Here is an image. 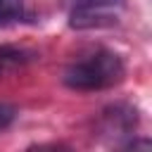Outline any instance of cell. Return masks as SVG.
I'll use <instances>...</instances> for the list:
<instances>
[{"instance_id":"5b68a950","label":"cell","mask_w":152,"mask_h":152,"mask_svg":"<svg viewBox=\"0 0 152 152\" xmlns=\"http://www.w3.org/2000/svg\"><path fill=\"white\" fill-rule=\"evenodd\" d=\"M14 116H17V109H14L12 104L0 102V128H7V126L14 121Z\"/></svg>"},{"instance_id":"7a4b0ae2","label":"cell","mask_w":152,"mask_h":152,"mask_svg":"<svg viewBox=\"0 0 152 152\" xmlns=\"http://www.w3.org/2000/svg\"><path fill=\"white\" fill-rule=\"evenodd\" d=\"M126 10V0H71L69 26L76 31L102 28L119 21V14Z\"/></svg>"},{"instance_id":"277c9868","label":"cell","mask_w":152,"mask_h":152,"mask_svg":"<svg viewBox=\"0 0 152 152\" xmlns=\"http://www.w3.org/2000/svg\"><path fill=\"white\" fill-rule=\"evenodd\" d=\"M28 17V2L26 0H0V26L21 21Z\"/></svg>"},{"instance_id":"6da1fadb","label":"cell","mask_w":152,"mask_h":152,"mask_svg":"<svg viewBox=\"0 0 152 152\" xmlns=\"http://www.w3.org/2000/svg\"><path fill=\"white\" fill-rule=\"evenodd\" d=\"M126 66L116 52L97 50L74 62L64 71V83L74 90H102L124 81Z\"/></svg>"},{"instance_id":"3957f363","label":"cell","mask_w":152,"mask_h":152,"mask_svg":"<svg viewBox=\"0 0 152 152\" xmlns=\"http://www.w3.org/2000/svg\"><path fill=\"white\" fill-rule=\"evenodd\" d=\"M36 55L26 48H17V45H0V76H5L7 71H14L24 64H28Z\"/></svg>"}]
</instances>
